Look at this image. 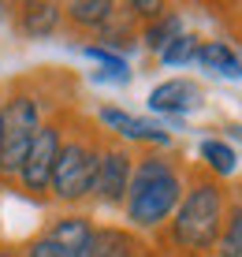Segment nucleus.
<instances>
[{"label": "nucleus", "instance_id": "obj_14", "mask_svg": "<svg viewBox=\"0 0 242 257\" xmlns=\"http://www.w3.org/2000/svg\"><path fill=\"white\" fill-rule=\"evenodd\" d=\"M183 34V19H179L175 12H168V15H160V19H153L142 30V41H146V49H153V52H164L172 41Z\"/></svg>", "mask_w": 242, "mask_h": 257}, {"label": "nucleus", "instance_id": "obj_16", "mask_svg": "<svg viewBox=\"0 0 242 257\" xmlns=\"http://www.w3.org/2000/svg\"><path fill=\"white\" fill-rule=\"evenodd\" d=\"M220 257H242V198L231 205V216L223 224V235H220Z\"/></svg>", "mask_w": 242, "mask_h": 257}, {"label": "nucleus", "instance_id": "obj_11", "mask_svg": "<svg viewBox=\"0 0 242 257\" xmlns=\"http://www.w3.org/2000/svg\"><path fill=\"white\" fill-rule=\"evenodd\" d=\"M64 15L71 19V26H82V30H108L119 15V8L112 0H75L64 8Z\"/></svg>", "mask_w": 242, "mask_h": 257}, {"label": "nucleus", "instance_id": "obj_9", "mask_svg": "<svg viewBox=\"0 0 242 257\" xmlns=\"http://www.w3.org/2000/svg\"><path fill=\"white\" fill-rule=\"evenodd\" d=\"M101 123L112 127L115 135L131 138V142H149V146H168V142H172V135H168L160 123L131 116V112H123V108H101Z\"/></svg>", "mask_w": 242, "mask_h": 257}, {"label": "nucleus", "instance_id": "obj_13", "mask_svg": "<svg viewBox=\"0 0 242 257\" xmlns=\"http://www.w3.org/2000/svg\"><path fill=\"white\" fill-rule=\"evenodd\" d=\"M45 235L78 257V250H82V246L89 242V235H93V224H89L86 216H75V212H71V216H56V220L49 224V231H45Z\"/></svg>", "mask_w": 242, "mask_h": 257}, {"label": "nucleus", "instance_id": "obj_15", "mask_svg": "<svg viewBox=\"0 0 242 257\" xmlns=\"http://www.w3.org/2000/svg\"><path fill=\"white\" fill-rule=\"evenodd\" d=\"M201 161L209 164L212 175H231V172H235V164H238V157H235V149H231L227 142L205 138L201 142Z\"/></svg>", "mask_w": 242, "mask_h": 257}, {"label": "nucleus", "instance_id": "obj_17", "mask_svg": "<svg viewBox=\"0 0 242 257\" xmlns=\"http://www.w3.org/2000/svg\"><path fill=\"white\" fill-rule=\"evenodd\" d=\"M198 49H201V41L194 38V34L183 30V34L172 41V45L160 52V64H164V67H183V64H190V60L198 56Z\"/></svg>", "mask_w": 242, "mask_h": 257}, {"label": "nucleus", "instance_id": "obj_5", "mask_svg": "<svg viewBox=\"0 0 242 257\" xmlns=\"http://www.w3.org/2000/svg\"><path fill=\"white\" fill-rule=\"evenodd\" d=\"M60 146H64L60 123L45 119L38 127V135H34V142H30V153H26L23 172H19V187L30 194V198H45V190H52V168H56Z\"/></svg>", "mask_w": 242, "mask_h": 257}, {"label": "nucleus", "instance_id": "obj_6", "mask_svg": "<svg viewBox=\"0 0 242 257\" xmlns=\"http://www.w3.org/2000/svg\"><path fill=\"white\" fill-rule=\"evenodd\" d=\"M131 175L134 161L123 146H101V164H97V179H93V198L101 205H127V190H131Z\"/></svg>", "mask_w": 242, "mask_h": 257}, {"label": "nucleus", "instance_id": "obj_20", "mask_svg": "<svg viewBox=\"0 0 242 257\" xmlns=\"http://www.w3.org/2000/svg\"><path fill=\"white\" fill-rule=\"evenodd\" d=\"M0 257H15V250L12 246H0Z\"/></svg>", "mask_w": 242, "mask_h": 257}, {"label": "nucleus", "instance_id": "obj_1", "mask_svg": "<svg viewBox=\"0 0 242 257\" xmlns=\"http://www.w3.org/2000/svg\"><path fill=\"white\" fill-rule=\"evenodd\" d=\"M183 201V179H179L175 164L160 153H149L134 164L131 190H127V220L142 231L160 227Z\"/></svg>", "mask_w": 242, "mask_h": 257}, {"label": "nucleus", "instance_id": "obj_18", "mask_svg": "<svg viewBox=\"0 0 242 257\" xmlns=\"http://www.w3.org/2000/svg\"><path fill=\"white\" fill-rule=\"evenodd\" d=\"M82 52H86L89 60H97L104 71H127V60H123L119 52H112L108 45H86Z\"/></svg>", "mask_w": 242, "mask_h": 257}, {"label": "nucleus", "instance_id": "obj_3", "mask_svg": "<svg viewBox=\"0 0 242 257\" xmlns=\"http://www.w3.org/2000/svg\"><path fill=\"white\" fill-rule=\"evenodd\" d=\"M97 164H101V142L93 135L71 131L60 146L56 168H52V198L64 205H78L82 198L93 194Z\"/></svg>", "mask_w": 242, "mask_h": 257}, {"label": "nucleus", "instance_id": "obj_19", "mask_svg": "<svg viewBox=\"0 0 242 257\" xmlns=\"http://www.w3.org/2000/svg\"><path fill=\"white\" fill-rule=\"evenodd\" d=\"M26 257H75L71 250H64L60 242H52L49 235H38L26 242Z\"/></svg>", "mask_w": 242, "mask_h": 257}, {"label": "nucleus", "instance_id": "obj_10", "mask_svg": "<svg viewBox=\"0 0 242 257\" xmlns=\"http://www.w3.org/2000/svg\"><path fill=\"white\" fill-rule=\"evenodd\" d=\"M134 253H138V242L119 227H93L89 242L78 250V257H134Z\"/></svg>", "mask_w": 242, "mask_h": 257}, {"label": "nucleus", "instance_id": "obj_4", "mask_svg": "<svg viewBox=\"0 0 242 257\" xmlns=\"http://www.w3.org/2000/svg\"><path fill=\"white\" fill-rule=\"evenodd\" d=\"M41 104L34 93L15 86L4 101V123H0V175L4 179H19L23 161L30 153V142L41 127Z\"/></svg>", "mask_w": 242, "mask_h": 257}, {"label": "nucleus", "instance_id": "obj_2", "mask_svg": "<svg viewBox=\"0 0 242 257\" xmlns=\"http://www.w3.org/2000/svg\"><path fill=\"white\" fill-rule=\"evenodd\" d=\"M227 224V198L216 179H198L183 194L172 220V238L183 250H212Z\"/></svg>", "mask_w": 242, "mask_h": 257}, {"label": "nucleus", "instance_id": "obj_7", "mask_svg": "<svg viewBox=\"0 0 242 257\" xmlns=\"http://www.w3.org/2000/svg\"><path fill=\"white\" fill-rule=\"evenodd\" d=\"M60 19H64V8L49 4V0H41V4L38 0H34V4H15L12 15H8V23H12L23 38H49V34H56Z\"/></svg>", "mask_w": 242, "mask_h": 257}, {"label": "nucleus", "instance_id": "obj_21", "mask_svg": "<svg viewBox=\"0 0 242 257\" xmlns=\"http://www.w3.org/2000/svg\"><path fill=\"white\" fill-rule=\"evenodd\" d=\"M0 123H4V104H0Z\"/></svg>", "mask_w": 242, "mask_h": 257}, {"label": "nucleus", "instance_id": "obj_12", "mask_svg": "<svg viewBox=\"0 0 242 257\" xmlns=\"http://www.w3.org/2000/svg\"><path fill=\"white\" fill-rule=\"evenodd\" d=\"M194 64L212 71V75H223V78H242V56L227 45V41H201Z\"/></svg>", "mask_w": 242, "mask_h": 257}, {"label": "nucleus", "instance_id": "obj_8", "mask_svg": "<svg viewBox=\"0 0 242 257\" xmlns=\"http://www.w3.org/2000/svg\"><path fill=\"white\" fill-rule=\"evenodd\" d=\"M198 104H201V86L190 78H168L149 93V108L164 112V116H183V112H194Z\"/></svg>", "mask_w": 242, "mask_h": 257}]
</instances>
